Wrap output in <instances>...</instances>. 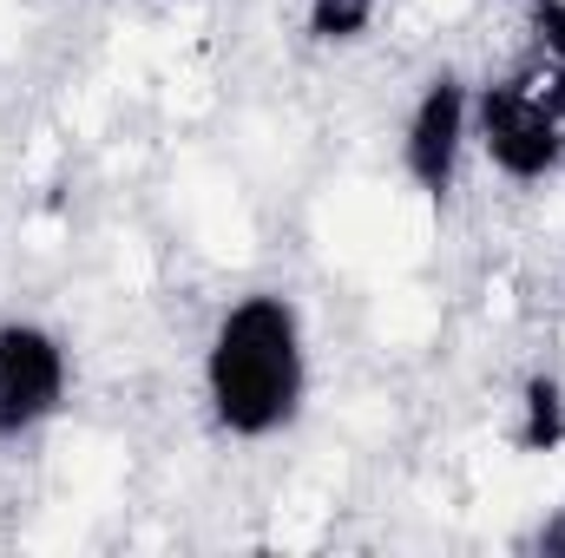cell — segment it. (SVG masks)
Listing matches in <instances>:
<instances>
[{
  "mask_svg": "<svg viewBox=\"0 0 565 558\" xmlns=\"http://www.w3.org/2000/svg\"><path fill=\"white\" fill-rule=\"evenodd\" d=\"M520 73L546 86V99L565 112V0H526V53Z\"/></svg>",
  "mask_w": 565,
  "mask_h": 558,
  "instance_id": "8992f818",
  "label": "cell"
},
{
  "mask_svg": "<svg viewBox=\"0 0 565 558\" xmlns=\"http://www.w3.org/2000/svg\"><path fill=\"white\" fill-rule=\"evenodd\" d=\"M507 440H513V453H526V460H546V453L565 447V382L553 368H533V375L520 382Z\"/></svg>",
  "mask_w": 565,
  "mask_h": 558,
  "instance_id": "5b68a950",
  "label": "cell"
},
{
  "mask_svg": "<svg viewBox=\"0 0 565 558\" xmlns=\"http://www.w3.org/2000/svg\"><path fill=\"white\" fill-rule=\"evenodd\" d=\"M66 395H73L66 342L33 315H7L0 322V440L46 427L66 408Z\"/></svg>",
  "mask_w": 565,
  "mask_h": 558,
  "instance_id": "277c9868",
  "label": "cell"
},
{
  "mask_svg": "<svg viewBox=\"0 0 565 558\" xmlns=\"http://www.w3.org/2000/svg\"><path fill=\"white\" fill-rule=\"evenodd\" d=\"M309 401V329L282 289L237 296L204 335V408L231 440H277Z\"/></svg>",
  "mask_w": 565,
  "mask_h": 558,
  "instance_id": "6da1fadb",
  "label": "cell"
},
{
  "mask_svg": "<svg viewBox=\"0 0 565 558\" xmlns=\"http://www.w3.org/2000/svg\"><path fill=\"white\" fill-rule=\"evenodd\" d=\"M382 20V0H302V33L316 46H362Z\"/></svg>",
  "mask_w": 565,
  "mask_h": 558,
  "instance_id": "52a82bcc",
  "label": "cell"
},
{
  "mask_svg": "<svg viewBox=\"0 0 565 558\" xmlns=\"http://www.w3.org/2000/svg\"><path fill=\"white\" fill-rule=\"evenodd\" d=\"M473 151L507 184H546L565 164V112L546 99L540 79L507 66L500 79L473 86Z\"/></svg>",
  "mask_w": 565,
  "mask_h": 558,
  "instance_id": "7a4b0ae2",
  "label": "cell"
},
{
  "mask_svg": "<svg viewBox=\"0 0 565 558\" xmlns=\"http://www.w3.org/2000/svg\"><path fill=\"white\" fill-rule=\"evenodd\" d=\"M533 552H546V558L565 552V506H559V519H553V526H540V533H533Z\"/></svg>",
  "mask_w": 565,
  "mask_h": 558,
  "instance_id": "ba28073f",
  "label": "cell"
},
{
  "mask_svg": "<svg viewBox=\"0 0 565 558\" xmlns=\"http://www.w3.org/2000/svg\"><path fill=\"white\" fill-rule=\"evenodd\" d=\"M467 151H473V86L460 73H434L402 126V171L427 204H447L460 191Z\"/></svg>",
  "mask_w": 565,
  "mask_h": 558,
  "instance_id": "3957f363",
  "label": "cell"
}]
</instances>
